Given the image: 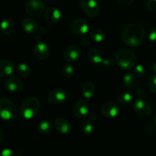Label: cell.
Wrapping results in <instances>:
<instances>
[{
  "label": "cell",
  "mask_w": 156,
  "mask_h": 156,
  "mask_svg": "<svg viewBox=\"0 0 156 156\" xmlns=\"http://www.w3.org/2000/svg\"><path fill=\"white\" fill-rule=\"evenodd\" d=\"M41 108V101L37 98L30 96L27 98L20 107L19 113L25 120H30L34 117L39 112Z\"/></svg>",
  "instance_id": "2"
},
{
  "label": "cell",
  "mask_w": 156,
  "mask_h": 156,
  "mask_svg": "<svg viewBox=\"0 0 156 156\" xmlns=\"http://www.w3.org/2000/svg\"><path fill=\"white\" fill-rule=\"evenodd\" d=\"M0 114L5 121H13L18 114V110L13 101L5 97L0 98Z\"/></svg>",
  "instance_id": "4"
},
{
  "label": "cell",
  "mask_w": 156,
  "mask_h": 156,
  "mask_svg": "<svg viewBox=\"0 0 156 156\" xmlns=\"http://www.w3.org/2000/svg\"><path fill=\"white\" fill-rule=\"evenodd\" d=\"M146 7L151 12H156V0H147Z\"/></svg>",
  "instance_id": "32"
},
{
  "label": "cell",
  "mask_w": 156,
  "mask_h": 156,
  "mask_svg": "<svg viewBox=\"0 0 156 156\" xmlns=\"http://www.w3.org/2000/svg\"><path fill=\"white\" fill-rule=\"evenodd\" d=\"M133 108V111L137 114L143 116V117L149 116L152 113V107L149 105V102L140 98L134 101Z\"/></svg>",
  "instance_id": "8"
},
{
  "label": "cell",
  "mask_w": 156,
  "mask_h": 156,
  "mask_svg": "<svg viewBox=\"0 0 156 156\" xmlns=\"http://www.w3.org/2000/svg\"><path fill=\"white\" fill-rule=\"evenodd\" d=\"M90 37L94 42L101 43L105 40V33L101 29L94 28L90 32Z\"/></svg>",
  "instance_id": "26"
},
{
  "label": "cell",
  "mask_w": 156,
  "mask_h": 156,
  "mask_svg": "<svg viewBox=\"0 0 156 156\" xmlns=\"http://www.w3.org/2000/svg\"><path fill=\"white\" fill-rule=\"evenodd\" d=\"M133 71L134 73L136 76H145L146 74V68H145L144 66L141 65V64H139V65H136L133 67Z\"/></svg>",
  "instance_id": "29"
},
{
  "label": "cell",
  "mask_w": 156,
  "mask_h": 156,
  "mask_svg": "<svg viewBox=\"0 0 156 156\" xmlns=\"http://www.w3.org/2000/svg\"><path fill=\"white\" fill-rule=\"evenodd\" d=\"M149 40L150 42L156 44V27L150 30V33L149 34Z\"/></svg>",
  "instance_id": "33"
},
{
  "label": "cell",
  "mask_w": 156,
  "mask_h": 156,
  "mask_svg": "<svg viewBox=\"0 0 156 156\" xmlns=\"http://www.w3.org/2000/svg\"><path fill=\"white\" fill-rule=\"evenodd\" d=\"M120 4H121L123 6H129L133 4L134 0H117Z\"/></svg>",
  "instance_id": "35"
},
{
  "label": "cell",
  "mask_w": 156,
  "mask_h": 156,
  "mask_svg": "<svg viewBox=\"0 0 156 156\" xmlns=\"http://www.w3.org/2000/svg\"><path fill=\"white\" fill-rule=\"evenodd\" d=\"M16 71L17 73L21 77H28L31 73V69L27 64L24 62H21L16 66Z\"/></svg>",
  "instance_id": "25"
},
{
  "label": "cell",
  "mask_w": 156,
  "mask_h": 156,
  "mask_svg": "<svg viewBox=\"0 0 156 156\" xmlns=\"http://www.w3.org/2000/svg\"><path fill=\"white\" fill-rule=\"evenodd\" d=\"M15 30V23L12 18L6 17L1 23V31L3 34L9 35Z\"/></svg>",
  "instance_id": "20"
},
{
  "label": "cell",
  "mask_w": 156,
  "mask_h": 156,
  "mask_svg": "<svg viewBox=\"0 0 156 156\" xmlns=\"http://www.w3.org/2000/svg\"><path fill=\"white\" fill-rule=\"evenodd\" d=\"M115 59L117 66L123 69L133 68L136 62V56L132 50L126 48H120L115 53Z\"/></svg>",
  "instance_id": "3"
},
{
  "label": "cell",
  "mask_w": 156,
  "mask_h": 156,
  "mask_svg": "<svg viewBox=\"0 0 156 156\" xmlns=\"http://www.w3.org/2000/svg\"><path fill=\"white\" fill-rule=\"evenodd\" d=\"M67 99V92L61 88H54L49 92L47 100L53 105H60L64 103Z\"/></svg>",
  "instance_id": "7"
},
{
  "label": "cell",
  "mask_w": 156,
  "mask_h": 156,
  "mask_svg": "<svg viewBox=\"0 0 156 156\" xmlns=\"http://www.w3.org/2000/svg\"><path fill=\"white\" fill-rule=\"evenodd\" d=\"M79 129L84 136H89L93 132V124L90 120H84L81 122Z\"/></svg>",
  "instance_id": "24"
},
{
  "label": "cell",
  "mask_w": 156,
  "mask_h": 156,
  "mask_svg": "<svg viewBox=\"0 0 156 156\" xmlns=\"http://www.w3.org/2000/svg\"><path fill=\"white\" fill-rule=\"evenodd\" d=\"M54 127L60 133L69 134L72 131V125L68 120L62 117H59L55 120Z\"/></svg>",
  "instance_id": "17"
},
{
  "label": "cell",
  "mask_w": 156,
  "mask_h": 156,
  "mask_svg": "<svg viewBox=\"0 0 156 156\" xmlns=\"http://www.w3.org/2000/svg\"><path fill=\"white\" fill-rule=\"evenodd\" d=\"M75 69L71 64H66L62 69V73L65 78H70L73 76Z\"/></svg>",
  "instance_id": "28"
},
{
  "label": "cell",
  "mask_w": 156,
  "mask_h": 156,
  "mask_svg": "<svg viewBox=\"0 0 156 156\" xmlns=\"http://www.w3.org/2000/svg\"><path fill=\"white\" fill-rule=\"evenodd\" d=\"M34 53L36 58L40 60H45L50 56V47L43 41H38L34 47Z\"/></svg>",
  "instance_id": "12"
},
{
  "label": "cell",
  "mask_w": 156,
  "mask_h": 156,
  "mask_svg": "<svg viewBox=\"0 0 156 156\" xmlns=\"http://www.w3.org/2000/svg\"><path fill=\"white\" fill-rule=\"evenodd\" d=\"M80 1H85V0H80Z\"/></svg>",
  "instance_id": "41"
},
{
  "label": "cell",
  "mask_w": 156,
  "mask_h": 156,
  "mask_svg": "<svg viewBox=\"0 0 156 156\" xmlns=\"http://www.w3.org/2000/svg\"><path fill=\"white\" fill-rule=\"evenodd\" d=\"M114 64V59H105L104 60L103 65H105V66H112Z\"/></svg>",
  "instance_id": "36"
},
{
  "label": "cell",
  "mask_w": 156,
  "mask_h": 156,
  "mask_svg": "<svg viewBox=\"0 0 156 156\" xmlns=\"http://www.w3.org/2000/svg\"><path fill=\"white\" fill-rule=\"evenodd\" d=\"M24 10L30 16H40L45 12V5L41 0H29L24 5Z\"/></svg>",
  "instance_id": "5"
},
{
  "label": "cell",
  "mask_w": 156,
  "mask_h": 156,
  "mask_svg": "<svg viewBox=\"0 0 156 156\" xmlns=\"http://www.w3.org/2000/svg\"><path fill=\"white\" fill-rule=\"evenodd\" d=\"M95 92V87L91 82H86L83 84L82 87V95L85 98H91Z\"/></svg>",
  "instance_id": "23"
},
{
  "label": "cell",
  "mask_w": 156,
  "mask_h": 156,
  "mask_svg": "<svg viewBox=\"0 0 156 156\" xmlns=\"http://www.w3.org/2000/svg\"><path fill=\"white\" fill-rule=\"evenodd\" d=\"M148 87L152 92L156 94V75L151 76L148 80Z\"/></svg>",
  "instance_id": "30"
},
{
  "label": "cell",
  "mask_w": 156,
  "mask_h": 156,
  "mask_svg": "<svg viewBox=\"0 0 156 156\" xmlns=\"http://www.w3.org/2000/svg\"><path fill=\"white\" fill-rule=\"evenodd\" d=\"M70 29L76 35H85L89 30V25L85 20L76 18L70 24Z\"/></svg>",
  "instance_id": "9"
},
{
  "label": "cell",
  "mask_w": 156,
  "mask_h": 156,
  "mask_svg": "<svg viewBox=\"0 0 156 156\" xmlns=\"http://www.w3.org/2000/svg\"><path fill=\"white\" fill-rule=\"evenodd\" d=\"M88 59L93 65L98 66L103 64L105 59L102 56L101 53L97 49L91 48L88 52Z\"/></svg>",
  "instance_id": "19"
},
{
  "label": "cell",
  "mask_w": 156,
  "mask_h": 156,
  "mask_svg": "<svg viewBox=\"0 0 156 156\" xmlns=\"http://www.w3.org/2000/svg\"><path fill=\"white\" fill-rule=\"evenodd\" d=\"M73 112L75 117L77 118H85L89 114V106L85 100H78L74 104Z\"/></svg>",
  "instance_id": "11"
},
{
  "label": "cell",
  "mask_w": 156,
  "mask_h": 156,
  "mask_svg": "<svg viewBox=\"0 0 156 156\" xmlns=\"http://www.w3.org/2000/svg\"><path fill=\"white\" fill-rule=\"evenodd\" d=\"M44 1H48V0H44Z\"/></svg>",
  "instance_id": "40"
},
{
  "label": "cell",
  "mask_w": 156,
  "mask_h": 156,
  "mask_svg": "<svg viewBox=\"0 0 156 156\" xmlns=\"http://www.w3.org/2000/svg\"><path fill=\"white\" fill-rule=\"evenodd\" d=\"M21 25L23 30L28 34H34L39 29L37 21L31 18H23Z\"/></svg>",
  "instance_id": "18"
},
{
  "label": "cell",
  "mask_w": 156,
  "mask_h": 156,
  "mask_svg": "<svg viewBox=\"0 0 156 156\" xmlns=\"http://www.w3.org/2000/svg\"><path fill=\"white\" fill-rule=\"evenodd\" d=\"M133 100V97L132 94L129 92L120 93L117 98V103L121 105H129Z\"/></svg>",
  "instance_id": "27"
},
{
  "label": "cell",
  "mask_w": 156,
  "mask_h": 156,
  "mask_svg": "<svg viewBox=\"0 0 156 156\" xmlns=\"http://www.w3.org/2000/svg\"><path fill=\"white\" fill-rule=\"evenodd\" d=\"M154 123L156 125V114H155V117H154Z\"/></svg>",
  "instance_id": "39"
},
{
  "label": "cell",
  "mask_w": 156,
  "mask_h": 156,
  "mask_svg": "<svg viewBox=\"0 0 156 156\" xmlns=\"http://www.w3.org/2000/svg\"><path fill=\"white\" fill-rule=\"evenodd\" d=\"M53 128H54V125L49 120H41L37 125L38 131L44 135L51 133L53 130Z\"/></svg>",
  "instance_id": "21"
},
{
  "label": "cell",
  "mask_w": 156,
  "mask_h": 156,
  "mask_svg": "<svg viewBox=\"0 0 156 156\" xmlns=\"http://www.w3.org/2000/svg\"><path fill=\"white\" fill-rule=\"evenodd\" d=\"M79 5L87 16L94 18L100 12V6L96 0H85L81 1Z\"/></svg>",
  "instance_id": "6"
},
{
  "label": "cell",
  "mask_w": 156,
  "mask_h": 156,
  "mask_svg": "<svg viewBox=\"0 0 156 156\" xmlns=\"http://www.w3.org/2000/svg\"><path fill=\"white\" fill-rule=\"evenodd\" d=\"M152 71L155 73V75H156V62L152 66Z\"/></svg>",
  "instance_id": "38"
},
{
  "label": "cell",
  "mask_w": 156,
  "mask_h": 156,
  "mask_svg": "<svg viewBox=\"0 0 156 156\" xmlns=\"http://www.w3.org/2000/svg\"><path fill=\"white\" fill-rule=\"evenodd\" d=\"M81 49L76 45L68 46L64 50V58L69 62H74L79 60L81 56Z\"/></svg>",
  "instance_id": "14"
},
{
  "label": "cell",
  "mask_w": 156,
  "mask_h": 156,
  "mask_svg": "<svg viewBox=\"0 0 156 156\" xmlns=\"http://www.w3.org/2000/svg\"><path fill=\"white\" fill-rule=\"evenodd\" d=\"M15 65L12 60L9 59H3L0 62V76L2 78L10 77L14 73Z\"/></svg>",
  "instance_id": "15"
},
{
  "label": "cell",
  "mask_w": 156,
  "mask_h": 156,
  "mask_svg": "<svg viewBox=\"0 0 156 156\" xmlns=\"http://www.w3.org/2000/svg\"><path fill=\"white\" fill-rule=\"evenodd\" d=\"M136 76L134 73H127L123 79V83L127 89H133L136 85Z\"/></svg>",
  "instance_id": "22"
},
{
  "label": "cell",
  "mask_w": 156,
  "mask_h": 156,
  "mask_svg": "<svg viewBox=\"0 0 156 156\" xmlns=\"http://www.w3.org/2000/svg\"><path fill=\"white\" fill-rule=\"evenodd\" d=\"M5 88L11 92H21L24 88V84L21 79L15 76H10L5 82Z\"/></svg>",
  "instance_id": "10"
},
{
  "label": "cell",
  "mask_w": 156,
  "mask_h": 156,
  "mask_svg": "<svg viewBox=\"0 0 156 156\" xmlns=\"http://www.w3.org/2000/svg\"><path fill=\"white\" fill-rule=\"evenodd\" d=\"M119 107L115 102L108 101L104 104L101 108V113L108 118H114L119 114Z\"/></svg>",
  "instance_id": "13"
},
{
  "label": "cell",
  "mask_w": 156,
  "mask_h": 156,
  "mask_svg": "<svg viewBox=\"0 0 156 156\" xmlns=\"http://www.w3.org/2000/svg\"><path fill=\"white\" fill-rule=\"evenodd\" d=\"M62 14L58 9L55 7H50L46 9L44 12V18L50 24H56L61 19Z\"/></svg>",
  "instance_id": "16"
},
{
  "label": "cell",
  "mask_w": 156,
  "mask_h": 156,
  "mask_svg": "<svg viewBox=\"0 0 156 156\" xmlns=\"http://www.w3.org/2000/svg\"><path fill=\"white\" fill-rule=\"evenodd\" d=\"M146 36V30L143 25L133 22L127 24L123 29L121 38L123 42L128 47H138L143 43Z\"/></svg>",
  "instance_id": "1"
},
{
  "label": "cell",
  "mask_w": 156,
  "mask_h": 156,
  "mask_svg": "<svg viewBox=\"0 0 156 156\" xmlns=\"http://www.w3.org/2000/svg\"><path fill=\"white\" fill-rule=\"evenodd\" d=\"M136 94H137V95H138L139 97L140 98H142L144 97V96H145V94H146V91H145V89L143 88H140L138 90H137Z\"/></svg>",
  "instance_id": "37"
},
{
  "label": "cell",
  "mask_w": 156,
  "mask_h": 156,
  "mask_svg": "<svg viewBox=\"0 0 156 156\" xmlns=\"http://www.w3.org/2000/svg\"><path fill=\"white\" fill-rule=\"evenodd\" d=\"M1 156H15L13 151L10 149H3L1 153Z\"/></svg>",
  "instance_id": "34"
},
{
  "label": "cell",
  "mask_w": 156,
  "mask_h": 156,
  "mask_svg": "<svg viewBox=\"0 0 156 156\" xmlns=\"http://www.w3.org/2000/svg\"><path fill=\"white\" fill-rule=\"evenodd\" d=\"M145 132H146V133L149 136L154 134L156 132V125L155 124L147 125L146 129H145Z\"/></svg>",
  "instance_id": "31"
}]
</instances>
